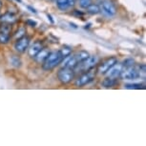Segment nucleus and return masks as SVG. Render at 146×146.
Returning a JSON list of instances; mask_svg holds the SVG:
<instances>
[{
    "mask_svg": "<svg viewBox=\"0 0 146 146\" xmlns=\"http://www.w3.org/2000/svg\"><path fill=\"white\" fill-rule=\"evenodd\" d=\"M63 59L62 54L59 51L57 52H50L47 57L42 62V69L44 71H51L56 68L57 65L61 63Z\"/></svg>",
    "mask_w": 146,
    "mask_h": 146,
    "instance_id": "1",
    "label": "nucleus"
},
{
    "mask_svg": "<svg viewBox=\"0 0 146 146\" xmlns=\"http://www.w3.org/2000/svg\"><path fill=\"white\" fill-rule=\"evenodd\" d=\"M101 10L108 16H113L117 13V8L110 0H104L101 2Z\"/></svg>",
    "mask_w": 146,
    "mask_h": 146,
    "instance_id": "8",
    "label": "nucleus"
},
{
    "mask_svg": "<svg viewBox=\"0 0 146 146\" xmlns=\"http://www.w3.org/2000/svg\"><path fill=\"white\" fill-rule=\"evenodd\" d=\"M10 61H11V64L15 68H20L22 66V60L20 57L17 56H12L10 57Z\"/></svg>",
    "mask_w": 146,
    "mask_h": 146,
    "instance_id": "16",
    "label": "nucleus"
},
{
    "mask_svg": "<svg viewBox=\"0 0 146 146\" xmlns=\"http://www.w3.org/2000/svg\"><path fill=\"white\" fill-rule=\"evenodd\" d=\"M89 56H90V54H89V53H88L87 51H79V52H78L76 54H74V56H75V57H76V59L78 60V64H79L80 62L83 61V60L86 59Z\"/></svg>",
    "mask_w": 146,
    "mask_h": 146,
    "instance_id": "13",
    "label": "nucleus"
},
{
    "mask_svg": "<svg viewBox=\"0 0 146 146\" xmlns=\"http://www.w3.org/2000/svg\"><path fill=\"white\" fill-rule=\"evenodd\" d=\"M117 83V79L115 78H106L104 80L102 81V86L105 88H111L114 87L115 84Z\"/></svg>",
    "mask_w": 146,
    "mask_h": 146,
    "instance_id": "15",
    "label": "nucleus"
},
{
    "mask_svg": "<svg viewBox=\"0 0 146 146\" xmlns=\"http://www.w3.org/2000/svg\"><path fill=\"white\" fill-rule=\"evenodd\" d=\"M27 8H28V10H30V12H32V13H36V10L35 9V8H33L31 6H27Z\"/></svg>",
    "mask_w": 146,
    "mask_h": 146,
    "instance_id": "29",
    "label": "nucleus"
},
{
    "mask_svg": "<svg viewBox=\"0 0 146 146\" xmlns=\"http://www.w3.org/2000/svg\"><path fill=\"white\" fill-rule=\"evenodd\" d=\"M47 17H48V20H50V22H51L52 24H54V20L53 19V17H52V15H49V13H48V15H47Z\"/></svg>",
    "mask_w": 146,
    "mask_h": 146,
    "instance_id": "30",
    "label": "nucleus"
},
{
    "mask_svg": "<svg viewBox=\"0 0 146 146\" xmlns=\"http://www.w3.org/2000/svg\"><path fill=\"white\" fill-rule=\"evenodd\" d=\"M76 76V72L74 69L63 67L57 72V78L63 84H68L74 80Z\"/></svg>",
    "mask_w": 146,
    "mask_h": 146,
    "instance_id": "2",
    "label": "nucleus"
},
{
    "mask_svg": "<svg viewBox=\"0 0 146 146\" xmlns=\"http://www.w3.org/2000/svg\"><path fill=\"white\" fill-rule=\"evenodd\" d=\"M74 15H80V16H82L83 15V13L82 12H79V11H78V10H75L74 11Z\"/></svg>",
    "mask_w": 146,
    "mask_h": 146,
    "instance_id": "28",
    "label": "nucleus"
},
{
    "mask_svg": "<svg viewBox=\"0 0 146 146\" xmlns=\"http://www.w3.org/2000/svg\"><path fill=\"white\" fill-rule=\"evenodd\" d=\"M137 71H139V78L142 79H145V65L144 64H140L137 66Z\"/></svg>",
    "mask_w": 146,
    "mask_h": 146,
    "instance_id": "24",
    "label": "nucleus"
},
{
    "mask_svg": "<svg viewBox=\"0 0 146 146\" xmlns=\"http://www.w3.org/2000/svg\"><path fill=\"white\" fill-rule=\"evenodd\" d=\"M30 42H31V39L28 36H23L19 39L16 40V42L15 43V49L16 52L18 53H24L26 52L27 49L29 48Z\"/></svg>",
    "mask_w": 146,
    "mask_h": 146,
    "instance_id": "6",
    "label": "nucleus"
},
{
    "mask_svg": "<svg viewBox=\"0 0 146 146\" xmlns=\"http://www.w3.org/2000/svg\"><path fill=\"white\" fill-rule=\"evenodd\" d=\"M52 1H54V0H52Z\"/></svg>",
    "mask_w": 146,
    "mask_h": 146,
    "instance_id": "33",
    "label": "nucleus"
},
{
    "mask_svg": "<svg viewBox=\"0 0 146 146\" xmlns=\"http://www.w3.org/2000/svg\"><path fill=\"white\" fill-rule=\"evenodd\" d=\"M0 19L3 23H7V24H13L17 20L16 16L13 15V13H7L3 15L2 16H0Z\"/></svg>",
    "mask_w": 146,
    "mask_h": 146,
    "instance_id": "11",
    "label": "nucleus"
},
{
    "mask_svg": "<svg viewBox=\"0 0 146 146\" xmlns=\"http://www.w3.org/2000/svg\"><path fill=\"white\" fill-rule=\"evenodd\" d=\"M124 87H125V89H128V90H140V89H144L145 84L144 83H131V84H125Z\"/></svg>",
    "mask_w": 146,
    "mask_h": 146,
    "instance_id": "17",
    "label": "nucleus"
},
{
    "mask_svg": "<svg viewBox=\"0 0 146 146\" xmlns=\"http://www.w3.org/2000/svg\"><path fill=\"white\" fill-rule=\"evenodd\" d=\"M117 62V57H115V56L109 57V58L104 60L101 64H100V66H98V72L100 74H101V75H104V74H106L107 71H108L110 68H112Z\"/></svg>",
    "mask_w": 146,
    "mask_h": 146,
    "instance_id": "5",
    "label": "nucleus"
},
{
    "mask_svg": "<svg viewBox=\"0 0 146 146\" xmlns=\"http://www.w3.org/2000/svg\"><path fill=\"white\" fill-rule=\"evenodd\" d=\"M49 53H50V51H49L47 48H42L39 53H38L36 56H35V61H37L39 63H42L44 61V59H45L47 57V56L49 54Z\"/></svg>",
    "mask_w": 146,
    "mask_h": 146,
    "instance_id": "12",
    "label": "nucleus"
},
{
    "mask_svg": "<svg viewBox=\"0 0 146 146\" xmlns=\"http://www.w3.org/2000/svg\"><path fill=\"white\" fill-rule=\"evenodd\" d=\"M42 48H43L42 42H40V41H36V42H35L29 49V56L31 57H35L41 51V49Z\"/></svg>",
    "mask_w": 146,
    "mask_h": 146,
    "instance_id": "10",
    "label": "nucleus"
},
{
    "mask_svg": "<svg viewBox=\"0 0 146 146\" xmlns=\"http://www.w3.org/2000/svg\"><path fill=\"white\" fill-rule=\"evenodd\" d=\"M119 78H121L122 79H124V80H132V79L139 78V71H137V68H136L134 66V67L122 69Z\"/></svg>",
    "mask_w": 146,
    "mask_h": 146,
    "instance_id": "4",
    "label": "nucleus"
},
{
    "mask_svg": "<svg viewBox=\"0 0 146 146\" xmlns=\"http://www.w3.org/2000/svg\"><path fill=\"white\" fill-rule=\"evenodd\" d=\"M56 6L59 10L66 11L68 9V0H56Z\"/></svg>",
    "mask_w": 146,
    "mask_h": 146,
    "instance_id": "18",
    "label": "nucleus"
},
{
    "mask_svg": "<svg viewBox=\"0 0 146 146\" xmlns=\"http://www.w3.org/2000/svg\"><path fill=\"white\" fill-rule=\"evenodd\" d=\"M135 64H136V61H135L134 58H126L124 61L122 62V68H130V67H134Z\"/></svg>",
    "mask_w": 146,
    "mask_h": 146,
    "instance_id": "19",
    "label": "nucleus"
},
{
    "mask_svg": "<svg viewBox=\"0 0 146 146\" xmlns=\"http://www.w3.org/2000/svg\"><path fill=\"white\" fill-rule=\"evenodd\" d=\"M122 69H123L122 65L117 62L112 68H110L109 70L107 71V73H106L107 74V78L117 79V78H119V76H120V74H121Z\"/></svg>",
    "mask_w": 146,
    "mask_h": 146,
    "instance_id": "9",
    "label": "nucleus"
},
{
    "mask_svg": "<svg viewBox=\"0 0 146 146\" xmlns=\"http://www.w3.org/2000/svg\"><path fill=\"white\" fill-rule=\"evenodd\" d=\"M26 23H27V25L31 26V27H33V28H35V27L37 26V22L33 20V19H28V20L26 21Z\"/></svg>",
    "mask_w": 146,
    "mask_h": 146,
    "instance_id": "26",
    "label": "nucleus"
},
{
    "mask_svg": "<svg viewBox=\"0 0 146 146\" xmlns=\"http://www.w3.org/2000/svg\"><path fill=\"white\" fill-rule=\"evenodd\" d=\"M0 32H3L5 34H11L12 32V27H11V24H7V23H4L3 25L0 27Z\"/></svg>",
    "mask_w": 146,
    "mask_h": 146,
    "instance_id": "23",
    "label": "nucleus"
},
{
    "mask_svg": "<svg viewBox=\"0 0 146 146\" xmlns=\"http://www.w3.org/2000/svg\"><path fill=\"white\" fill-rule=\"evenodd\" d=\"M11 36L9 34H5L3 32H0V44H7L9 43Z\"/></svg>",
    "mask_w": 146,
    "mask_h": 146,
    "instance_id": "20",
    "label": "nucleus"
},
{
    "mask_svg": "<svg viewBox=\"0 0 146 146\" xmlns=\"http://www.w3.org/2000/svg\"><path fill=\"white\" fill-rule=\"evenodd\" d=\"M87 13H90V15H98L100 12V7L96 4H92L91 3L89 6L86 8Z\"/></svg>",
    "mask_w": 146,
    "mask_h": 146,
    "instance_id": "14",
    "label": "nucleus"
},
{
    "mask_svg": "<svg viewBox=\"0 0 146 146\" xmlns=\"http://www.w3.org/2000/svg\"><path fill=\"white\" fill-rule=\"evenodd\" d=\"M2 8V2H1V0H0V9Z\"/></svg>",
    "mask_w": 146,
    "mask_h": 146,
    "instance_id": "32",
    "label": "nucleus"
},
{
    "mask_svg": "<svg viewBox=\"0 0 146 146\" xmlns=\"http://www.w3.org/2000/svg\"><path fill=\"white\" fill-rule=\"evenodd\" d=\"M98 62V57L96 56H89L86 59L80 62L76 66V68L81 72H88L95 67Z\"/></svg>",
    "mask_w": 146,
    "mask_h": 146,
    "instance_id": "3",
    "label": "nucleus"
},
{
    "mask_svg": "<svg viewBox=\"0 0 146 146\" xmlns=\"http://www.w3.org/2000/svg\"><path fill=\"white\" fill-rule=\"evenodd\" d=\"M95 78V75H94V73L92 72H85L83 73L82 75L79 76V78L76 79V85L78 87H82V86H85V85L89 84L90 82L93 81V79Z\"/></svg>",
    "mask_w": 146,
    "mask_h": 146,
    "instance_id": "7",
    "label": "nucleus"
},
{
    "mask_svg": "<svg viewBox=\"0 0 146 146\" xmlns=\"http://www.w3.org/2000/svg\"><path fill=\"white\" fill-rule=\"evenodd\" d=\"M76 0H68V5H69V7H73L74 5L76 4Z\"/></svg>",
    "mask_w": 146,
    "mask_h": 146,
    "instance_id": "27",
    "label": "nucleus"
},
{
    "mask_svg": "<svg viewBox=\"0 0 146 146\" xmlns=\"http://www.w3.org/2000/svg\"><path fill=\"white\" fill-rule=\"evenodd\" d=\"M25 35H26V29L24 28V27H21V28H19L18 31L16 32V34L15 35V39L17 40L19 38L25 36Z\"/></svg>",
    "mask_w": 146,
    "mask_h": 146,
    "instance_id": "22",
    "label": "nucleus"
},
{
    "mask_svg": "<svg viewBox=\"0 0 146 146\" xmlns=\"http://www.w3.org/2000/svg\"><path fill=\"white\" fill-rule=\"evenodd\" d=\"M59 52H60V54H62L63 58H64V57L70 56V54H71V53H72V48H71V47H69V46H63L62 49Z\"/></svg>",
    "mask_w": 146,
    "mask_h": 146,
    "instance_id": "21",
    "label": "nucleus"
},
{
    "mask_svg": "<svg viewBox=\"0 0 146 146\" xmlns=\"http://www.w3.org/2000/svg\"><path fill=\"white\" fill-rule=\"evenodd\" d=\"M16 2H19V3H22V0H15Z\"/></svg>",
    "mask_w": 146,
    "mask_h": 146,
    "instance_id": "31",
    "label": "nucleus"
},
{
    "mask_svg": "<svg viewBox=\"0 0 146 146\" xmlns=\"http://www.w3.org/2000/svg\"><path fill=\"white\" fill-rule=\"evenodd\" d=\"M91 3H92V0H79V5H80L81 8H84V9H86Z\"/></svg>",
    "mask_w": 146,
    "mask_h": 146,
    "instance_id": "25",
    "label": "nucleus"
}]
</instances>
